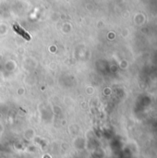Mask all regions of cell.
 <instances>
[{
  "instance_id": "1",
  "label": "cell",
  "mask_w": 157,
  "mask_h": 158,
  "mask_svg": "<svg viewBox=\"0 0 157 158\" xmlns=\"http://www.w3.org/2000/svg\"><path fill=\"white\" fill-rule=\"evenodd\" d=\"M13 29H14V31H15L19 35H20L21 37H23V38L26 39L27 41H30V40H31V36H30L22 28H20L18 24H14V25H13Z\"/></svg>"
}]
</instances>
